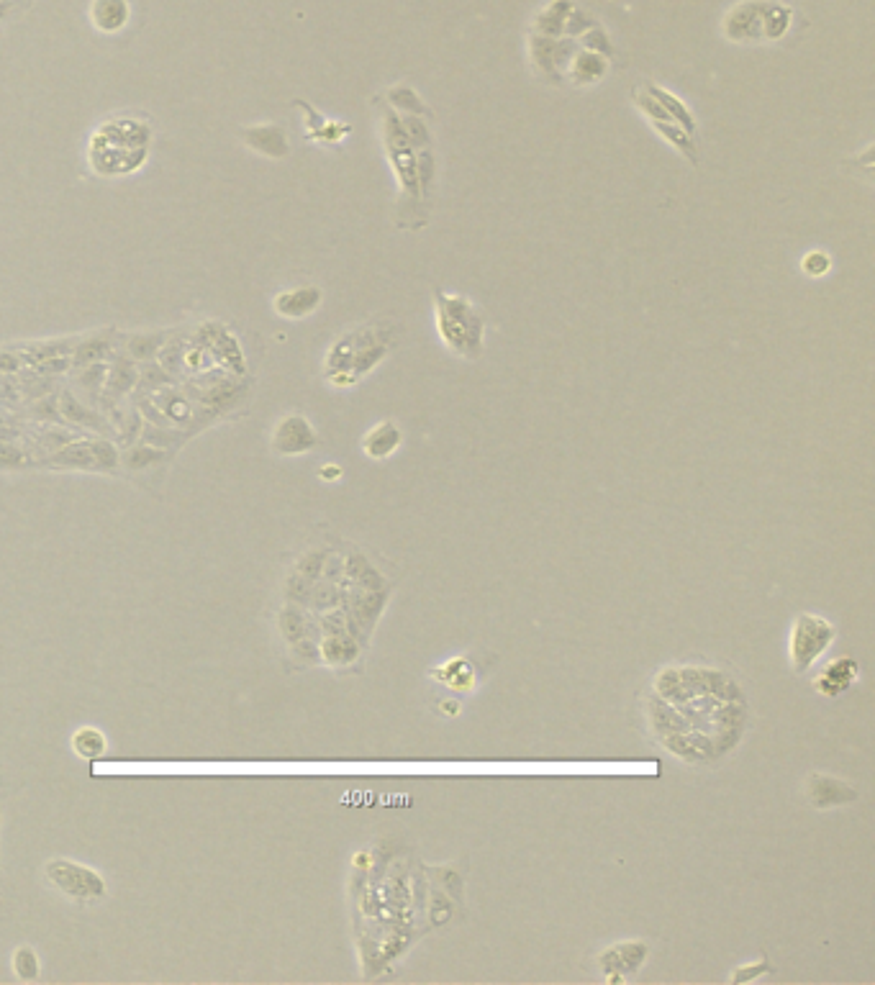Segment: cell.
Wrapping results in <instances>:
<instances>
[{"label": "cell", "mask_w": 875, "mask_h": 985, "mask_svg": "<svg viewBox=\"0 0 875 985\" xmlns=\"http://www.w3.org/2000/svg\"><path fill=\"white\" fill-rule=\"evenodd\" d=\"M652 693L673 706L719 760L740 744L750 708L740 683L719 667L668 665L652 680Z\"/></svg>", "instance_id": "1"}, {"label": "cell", "mask_w": 875, "mask_h": 985, "mask_svg": "<svg viewBox=\"0 0 875 985\" xmlns=\"http://www.w3.org/2000/svg\"><path fill=\"white\" fill-rule=\"evenodd\" d=\"M396 339V326L388 321H370V324L347 331L326 352V380L334 388H352L393 352Z\"/></svg>", "instance_id": "2"}, {"label": "cell", "mask_w": 875, "mask_h": 985, "mask_svg": "<svg viewBox=\"0 0 875 985\" xmlns=\"http://www.w3.org/2000/svg\"><path fill=\"white\" fill-rule=\"evenodd\" d=\"M375 111L380 121V136H383L385 157L391 162V170L398 180L401 190V203H398V226L401 229H421L426 224V198L419 185V149L411 147V142L403 134L401 116L393 111L385 98H375Z\"/></svg>", "instance_id": "3"}, {"label": "cell", "mask_w": 875, "mask_h": 985, "mask_svg": "<svg viewBox=\"0 0 875 985\" xmlns=\"http://www.w3.org/2000/svg\"><path fill=\"white\" fill-rule=\"evenodd\" d=\"M149 124L134 118H113L95 131L90 142V165L98 175H129L149 154Z\"/></svg>", "instance_id": "4"}, {"label": "cell", "mask_w": 875, "mask_h": 985, "mask_svg": "<svg viewBox=\"0 0 875 985\" xmlns=\"http://www.w3.org/2000/svg\"><path fill=\"white\" fill-rule=\"evenodd\" d=\"M434 321L439 339L462 360H478L485 349V316L468 295L434 288Z\"/></svg>", "instance_id": "5"}, {"label": "cell", "mask_w": 875, "mask_h": 985, "mask_svg": "<svg viewBox=\"0 0 875 985\" xmlns=\"http://www.w3.org/2000/svg\"><path fill=\"white\" fill-rule=\"evenodd\" d=\"M834 642H837V626L832 621L816 614L796 616L791 629V642H788L793 673H809L811 667L832 649Z\"/></svg>", "instance_id": "6"}, {"label": "cell", "mask_w": 875, "mask_h": 985, "mask_svg": "<svg viewBox=\"0 0 875 985\" xmlns=\"http://www.w3.org/2000/svg\"><path fill=\"white\" fill-rule=\"evenodd\" d=\"M278 629L283 634L285 644L290 649V657L298 660L301 665H319V621L308 608L298 606V603H285L278 614Z\"/></svg>", "instance_id": "7"}, {"label": "cell", "mask_w": 875, "mask_h": 985, "mask_svg": "<svg viewBox=\"0 0 875 985\" xmlns=\"http://www.w3.org/2000/svg\"><path fill=\"white\" fill-rule=\"evenodd\" d=\"M47 467L54 470H80V472H119V449L106 439H72L65 447L52 452Z\"/></svg>", "instance_id": "8"}, {"label": "cell", "mask_w": 875, "mask_h": 985, "mask_svg": "<svg viewBox=\"0 0 875 985\" xmlns=\"http://www.w3.org/2000/svg\"><path fill=\"white\" fill-rule=\"evenodd\" d=\"M44 873H47L49 883L57 891L75 898L77 903L103 901L108 893L106 880L101 878V873H95L93 868H85V865H77L72 860H49Z\"/></svg>", "instance_id": "9"}, {"label": "cell", "mask_w": 875, "mask_h": 985, "mask_svg": "<svg viewBox=\"0 0 875 985\" xmlns=\"http://www.w3.org/2000/svg\"><path fill=\"white\" fill-rule=\"evenodd\" d=\"M527 47L529 62H532L534 72L539 77H544L552 85L565 83V70H568L570 59L578 49L575 39H550V36H539L529 31Z\"/></svg>", "instance_id": "10"}, {"label": "cell", "mask_w": 875, "mask_h": 985, "mask_svg": "<svg viewBox=\"0 0 875 985\" xmlns=\"http://www.w3.org/2000/svg\"><path fill=\"white\" fill-rule=\"evenodd\" d=\"M773 0H740L722 18V36L732 44H763L765 16Z\"/></svg>", "instance_id": "11"}, {"label": "cell", "mask_w": 875, "mask_h": 985, "mask_svg": "<svg viewBox=\"0 0 875 985\" xmlns=\"http://www.w3.org/2000/svg\"><path fill=\"white\" fill-rule=\"evenodd\" d=\"M319 442L321 439L316 434L314 424L303 413H285L283 419L275 424L270 437L272 452L280 457L308 455L311 449L319 447Z\"/></svg>", "instance_id": "12"}, {"label": "cell", "mask_w": 875, "mask_h": 985, "mask_svg": "<svg viewBox=\"0 0 875 985\" xmlns=\"http://www.w3.org/2000/svg\"><path fill=\"white\" fill-rule=\"evenodd\" d=\"M647 957H650V944L634 939V942H619L611 950L601 952L598 965H601V970L611 983H621V980L634 978L642 970Z\"/></svg>", "instance_id": "13"}, {"label": "cell", "mask_w": 875, "mask_h": 985, "mask_svg": "<svg viewBox=\"0 0 875 985\" xmlns=\"http://www.w3.org/2000/svg\"><path fill=\"white\" fill-rule=\"evenodd\" d=\"M804 791L811 806L819 811L850 806V803L858 798V791H855L850 783H845L842 778H834V775H822V773L809 775V778H806Z\"/></svg>", "instance_id": "14"}, {"label": "cell", "mask_w": 875, "mask_h": 985, "mask_svg": "<svg viewBox=\"0 0 875 985\" xmlns=\"http://www.w3.org/2000/svg\"><path fill=\"white\" fill-rule=\"evenodd\" d=\"M239 139L244 147L257 152L267 160H285L290 154V139L285 126L280 124H257L239 129Z\"/></svg>", "instance_id": "15"}, {"label": "cell", "mask_w": 875, "mask_h": 985, "mask_svg": "<svg viewBox=\"0 0 875 985\" xmlns=\"http://www.w3.org/2000/svg\"><path fill=\"white\" fill-rule=\"evenodd\" d=\"M324 293L319 285H296V288H285L275 293L272 298V311L290 321H301L311 313L319 311Z\"/></svg>", "instance_id": "16"}, {"label": "cell", "mask_w": 875, "mask_h": 985, "mask_svg": "<svg viewBox=\"0 0 875 985\" xmlns=\"http://www.w3.org/2000/svg\"><path fill=\"white\" fill-rule=\"evenodd\" d=\"M609 65L611 59H606L604 54L583 49L578 44L568 70H565V83L575 85V88H591V85H598L609 75Z\"/></svg>", "instance_id": "17"}, {"label": "cell", "mask_w": 875, "mask_h": 985, "mask_svg": "<svg viewBox=\"0 0 875 985\" xmlns=\"http://www.w3.org/2000/svg\"><path fill=\"white\" fill-rule=\"evenodd\" d=\"M858 673H860L858 662L852 660V657H840V660L829 662L822 673L816 675L814 688L822 693V696L837 698L842 696V693L850 691L852 685H855V680H858Z\"/></svg>", "instance_id": "18"}, {"label": "cell", "mask_w": 875, "mask_h": 985, "mask_svg": "<svg viewBox=\"0 0 875 985\" xmlns=\"http://www.w3.org/2000/svg\"><path fill=\"white\" fill-rule=\"evenodd\" d=\"M403 444V431L396 421L385 419L380 424H375L373 429L367 431L362 437V452H365L370 460H388L401 449Z\"/></svg>", "instance_id": "19"}, {"label": "cell", "mask_w": 875, "mask_h": 985, "mask_svg": "<svg viewBox=\"0 0 875 985\" xmlns=\"http://www.w3.org/2000/svg\"><path fill=\"white\" fill-rule=\"evenodd\" d=\"M434 683L444 685L455 693H470L478 688V670H475L473 660L470 657H455L447 665H439L434 670H429Z\"/></svg>", "instance_id": "20"}, {"label": "cell", "mask_w": 875, "mask_h": 985, "mask_svg": "<svg viewBox=\"0 0 875 985\" xmlns=\"http://www.w3.org/2000/svg\"><path fill=\"white\" fill-rule=\"evenodd\" d=\"M362 652V642L352 632L324 634L319 642L321 662L329 667H347L357 662Z\"/></svg>", "instance_id": "21"}, {"label": "cell", "mask_w": 875, "mask_h": 985, "mask_svg": "<svg viewBox=\"0 0 875 985\" xmlns=\"http://www.w3.org/2000/svg\"><path fill=\"white\" fill-rule=\"evenodd\" d=\"M573 6V0H547L532 16L529 31L539 36H550V39H565V21H568Z\"/></svg>", "instance_id": "22"}, {"label": "cell", "mask_w": 875, "mask_h": 985, "mask_svg": "<svg viewBox=\"0 0 875 985\" xmlns=\"http://www.w3.org/2000/svg\"><path fill=\"white\" fill-rule=\"evenodd\" d=\"M88 18L101 34H119L131 18L129 0H93L88 8Z\"/></svg>", "instance_id": "23"}, {"label": "cell", "mask_w": 875, "mask_h": 985, "mask_svg": "<svg viewBox=\"0 0 875 985\" xmlns=\"http://www.w3.org/2000/svg\"><path fill=\"white\" fill-rule=\"evenodd\" d=\"M298 111L306 116V139L308 142H324V144H342L344 136L352 131V126L339 124V121H326L316 108L308 106L306 101H293Z\"/></svg>", "instance_id": "24"}, {"label": "cell", "mask_w": 875, "mask_h": 985, "mask_svg": "<svg viewBox=\"0 0 875 985\" xmlns=\"http://www.w3.org/2000/svg\"><path fill=\"white\" fill-rule=\"evenodd\" d=\"M645 88L650 90V95L655 98L660 106L668 111V116L673 118L675 124L680 126V129H686L688 134L691 136H696V131H698V121H696V116H693V111L688 108V103L683 101V98H678V95L673 93V90H668V88H663V85H657V83H645Z\"/></svg>", "instance_id": "25"}, {"label": "cell", "mask_w": 875, "mask_h": 985, "mask_svg": "<svg viewBox=\"0 0 875 985\" xmlns=\"http://www.w3.org/2000/svg\"><path fill=\"white\" fill-rule=\"evenodd\" d=\"M136 383H139V370H136L134 360L126 354H119L113 365H108L103 390H106L108 398H124L136 388Z\"/></svg>", "instance_id": "26"}, {"label": "cell", "mask_w": 875, "mask_h": 985, "mask_svg": "<svg viewBox=\"0 0 875 985\" xmlns=\"http://www.w3.org/2000/svg\"><path fill=\"white\" fill-rule=\"evenodd\" d=\"M149 401L157 406V411L165 416V421L170 426H188L190 421H193V408H190V401L175 388L157 390Z\"/></svg>", "instance_id": "27"}, {"label": "cell", "mask_w": 875, "mask_h": 985, "mask_svg": "<svg viewBox=\"0 0 875 985\" xmlns=\"http://www.w3.org/2000/svg\"><path fill=\"white\" fill-rule=\"evenodd\" d=\"M650 126L657 131V134L663 136V142L670 144V147H673L688 165L698 167V160H701V157H698L696 136L688 134L686 129H680V126L673 124V121H670V124H663V121H650Z\"/></svg>", "instance_id": "28"}, {"label": "cell", "mask_w": 875, "mask_h": 985, "mask_svg": "<svg viewBox=\"0 0 875 985\" xmlns=\"http://www.w3.org/2000/svg\"><path fill=\"white\" fill-rule=\"evenodd\" d=\"M111 334L113 331H103L98 337H88L83 342L75 344V352H72V370H83V367L95 365V362H106L111 357Z\"/></svg>", "instance_id": "29"}, {"label": "cell", "mask_w": 875, "mask_h": 985, "mask_svg": "<svg viewBox=\"0 0 875 985\" xmlns=\"http://www.w3.org/2000/svg\"><path fill=\"white\" fill-rule=\"evenodd\" d=\"M72 752H75L80 760H101L106 757L108 752V739L101 729L95 726H80L75 734H72Z\"/></svg>", "instance_id": "30"}, {"label": "cell", "mask_w": 875, "mask_h": 985, "mask_svg": "<svg viewBox=\"0 0 875 985\" xmlns=\"http://www.w3.org/2000/svg\"><path fill=\"white\" fill-rule=\"evenodd\" d=\"M385 103L398 113H406V116H432L426 103L421 101L419 93L408 85H393V88L385 90Z\"/></svg>", "instance_id": "31"}, {"label": "cell", "mask_w": 875, "mask_h": 985, "mask_svg": "<svg viewBox=\"0 0 875 985\" xmlns=\"http://www.w3.org/2000/svg\"><path fill=\"white\" fill-rule=\"evenodd\" d=\"M793 29V8L781 3V0H773L768 8V16H765V42H781L791 34Z\"/></svg>", "instance_id": "32"}, {"label": "cell", "mask_w": 875, "mask_h": 985, "mask_svg": "<svg viewBox=\"0 0 875 985\" xmlns=\"http://www.w3.org/2000/svg\"><path fill=\"white\" fill-rule=\"evenodd\" d=\"M165 460H167L165 449L149 447V444L142 442V444H136V447L126 449L124 457H121V465H124V470H129V472H144V470H152V467L162 465Z\"/></svg>", "instance_id": "33"}, {"label": "cell", "mask_w": 875, "mask_h": 985, "mask_svg": "<svg viewBox=\"0 0 875 985\" xmlns=\"http://www.w3.org/2000/svg\"><path fill=\"white\" fill-rule=\"evenodd\" d=\"M60 416L65 421H70V424H75V426H88V429H101L103 426V421H101V416L95 411H90L88 406H83V403L77 401L72 393H62V398H60Z\"/></svg>", "instance_id": "34"}, {"label": "cell", "mask_w": 875, "mask_h": 985, "mask_svg": "<svg viewBox=\"0 0 875 985\" xmlns=\"http://www.w3.org/2000/svg\"><path fill=\"white\" fill-rule=\"evenodd\" d=\"M165 342L167 334H149V337L147 334H134L129 339V344H126V357H131L134 362H149L162 352Z\"/></svg>", "instance_id": "35"}, {"label": "cell", "mask_w": 875, "mask_h": 985, "mask_svg": "<svg viewBox=\"0 0 875 985\" xmlns=\"http://www.w3.org/2000/svg\"><path fill=\"white\" fill-rule=\"evenodd\" d=\"M13 970L24 983H34L42 975V960H39L36 950L24 944V947H16V952H13Z\"/></svg>", "instance_id": "36"}, {"label": "cell", "mask_w": 875, "mask_h": 985, "mask_svg": "<svg viewBox=\"0 0 875 985\" xmlns=\"http://www.w3.org/2000/svg\"><path fill=\"white\" fill-rule=\"evenodd\" d=\"M142 442L149 444V447L165 449V452H172L178 449L180 437L175 431H167V426H157V424H144L142 426Z\"/></svg>", "instance_id": "37"}, {"label": "cell", "mask_w": 875, "mask_h": 985, "mask_svg": "<svg viewBox=\"0 0 875 985\" xmlns=\"http://www.w3.org/2000/svg\"><path fill=\"white\" fill-rule=\"evenodd\" d=\"M575 42H578L583 49H591V52L604 54L606 59L614 57V44H611V36L606 34V29L601 24L593 26V29H588L586 34L578 36Z\"/></svg>", "instance_id": "38"}, {"label": "cell", "mask_w": 875, "mask_h": 985, "mask_svg": "<svg viewBox=\"0 0 875 985\" xmlns=\"http://www.w3.org/2000/svg\"><path fill=\"white\" fill-rule=\"evenodd\" d=\"M593 26H598L596 16L588 13L586 8L573 6L568 21H565V39H578V36H583L588 29H593Z\"/></svg>", "instance_id": "39"}, {"label": "cell", "mask_w": 875, "mask_h": 985, "mask_svg": "<svg viewBox=\"0 0 875 985\" xmlns=\"http://www.w3.org/2000/svg\"><path fill=\"white\" fill-rule=\"evenodd\" d=\"M801 270L809 278H824L832 270V257L827 252H822V249H811V252L804 254V260H801Z\"/></svg>", "instance_id": "40"}, {"label": "cell", "mask_w": 875, "mask_h": 985, "mask_svg": "<svg viewBox=\"0 0 875 985\" xmlns=\"http://www.w3.org/2000/svg\"><path fill=\"white\" fill-rule=\"evenodd\" d=\"M24 457L13 447H0V467H21Z\"/></svg>", "instance_id": "41"}, {"label": "cell", "mask_w": 875, "mask_h": 985, "mask_svg": "<svg viewBox=\"0 0 875 985\" xmlns=\"http://www.w3.org/2000/svg\"><path fill=\"white\" fill-rule=\"evenodd\" d=\"M319 478L321 480H339V478H342V467H339V465H324L319 470Z\"/></svg>", "instance_id": "42"}]
</instances>
